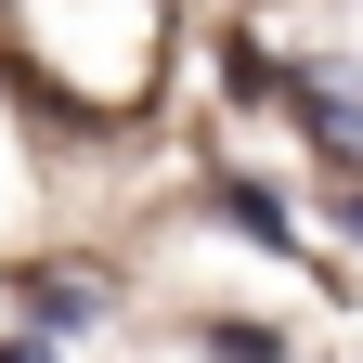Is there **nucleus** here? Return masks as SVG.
<instances>
[{
  "label": "nucleus",
  "instance_id": "obj_1",
  "mask_svg": "<svg viewBox=\"0 0 363 363\" xmlns=\"http://www.w3.org/2000/svg\"><path fill=\"white\" fill-rule=\"evenodd\" d=\"M0 363H39V350H0Z\"/></svg>",
  "mask_w": 363,
  "mask_h": 363
}]
</instances>
